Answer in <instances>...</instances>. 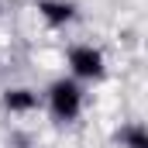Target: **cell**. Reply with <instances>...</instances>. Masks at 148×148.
<instances>
[{
  "label": "cell",
  "mask_w": 148,
  "mask_h": 148,
  "mask_svg": "<svg viewBox=\"0 0 148 148\" xmlns=\"http://www.w3.org/2000/svg\"><path fill=\"white\" fill-rule=\"evenodd\" d=\"M3 107H7V110H14V114L35 110V107H38V93H35V90H24V86L7 90V93H3Z\"/></svg>",
  "instance_id": "cell-4"
},
{
  "label": "cell",
  "mask_w": 148,
  "mask_h": 148,
  "mask_svg": "<svg viewBox=\"0 0 148 148\" xmlns=\"http://www.w3.org/2000/svg\"><path fill=\"white\" fill-rule=\"evenodd\" d=\"M38 10H41L45 24H52V28H62V24H69L76 17V7L73 3H62V0H45Z\"/></svg>",
  "instance_id": "cell-3"
},
{
  "label": "cell",
  "mask_w": 148,
  "mask_h": 148,
  "mask_svg": "<svg viewBox=\"0 0 148 148\" xmlns=\"http://www.w3.org/2000/svg\"><path fill=\"white\" fill-rule=\"evenodd\" d=\"M69 69L79 79H103V52L93 45H73L69 48Z\"/></svg>",
  "instance_id": "cell-2"
},
{
  "label": "cell",
  "mask_w": 148,
  "mask_h": 148,
  "mask_svg": "<svg viewBox=\"0 0 148 148\" xmlns=\"http://www.w3.org/2000/svg\"><path fill=\"white\" fill-rule=\"evenodd\" d=\"M117 138H121V145H124V148H148V134H145L141 124H127Z\"/></svg>",
  "instance_id": "cell-5"
},
{
  "label": "cell",
  "mask_w": 148,
  "mask_h": 148,
  "mask_svg": "<svg viewBox=\"0 0 148 148\" xmlns=\"http://www.w3.org/2000/svg\"><path fill=\"white\" fill-rule=\"evenodd\" d=\"M48 107H52V114L59 121H76L79 110H83V90H79V83H73V79L52 83L48 86Z\"/></svg>",
  "instance_id": "cell-1"
}]
</instances>
